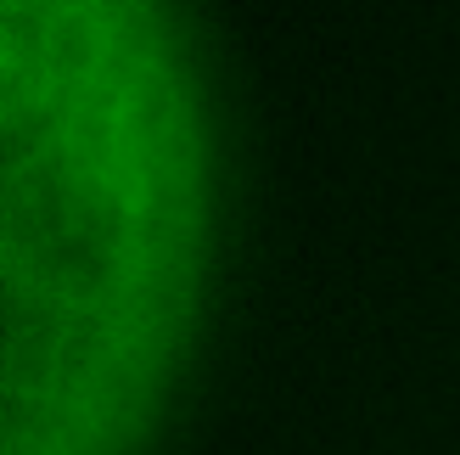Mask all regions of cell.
<instances>
[{"instance_id":"obj_1","label":"cell","mask_w":460,"mask_h":455,"mask_svg":"<svg viewBox=\"0 0 460 455\" xmlns=\"http://www.w3.org/2000/svg\"><path fill=\"white\" fill-rule=\"evenodd\" d=\"M202 129L157 0H0L6 455H124L186 326Z\"/></svg>"}]
</instances>
